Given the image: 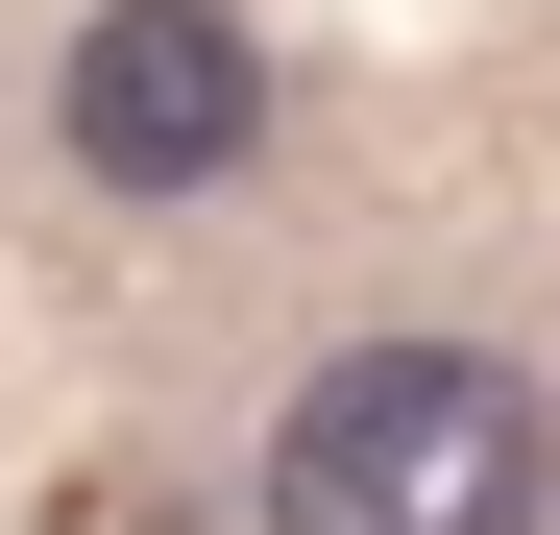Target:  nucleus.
<instances>
[{
	"label": "nucleus",
	"mask_w": 560,
	"mask_h": 535,
	"mask_svg": "<svg viewBox=\"0 0 560 535\" xmlns=\"http://www.w3.org/2000/svg\"><path fill=\"white\" fill-rule=\"evenodd\" d=\"M560 438L488 341H341L268 438V535H536Z\"/></svg>",
	"instance_id": "nucleus-1"
},
{
	"label": "nucleus",
	"mask_w": 560,
	"mask_h": 535,
	"mask_svg": "<svg viewBox=\"0 0 560 535\" xmlns=\"http://www.w3.org/2000/svg\"><path fill=\"white\" fill-rule=\"evenodd\" d=\"M244 146H268L244 0H98V25H73V170H98V195H220Z\"/></svg>",
	"instance_id": "nucleus-2"
}]
</instances>
